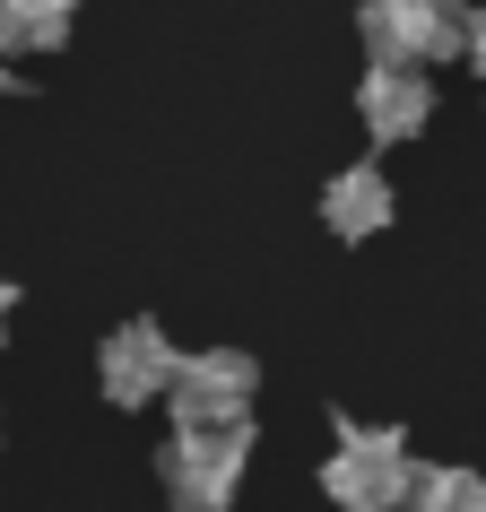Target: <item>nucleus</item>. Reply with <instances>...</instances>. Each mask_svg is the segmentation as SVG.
<instances>
[{
  "instance_id": "f8f14e48",
  "label": "nucleus",
  "mask_w": 486,
  "mask_h": 512,
  "mask_svg": "<svg viewBox=\"0 0 486 512\" xmlns=\"http://www.w3.org/2000/svg\"><path fill=\"white\" fill-rule=\"evenodd\" d=\"M0 87H9V61H0Z\"/></svg>"
},
{
  "instance_id": "20e7f679",
  "label": "nucleus",
  "mask_w": 486,
  "mask_h": 512,
  "mask_svg": "<svg viewBox=\"0 0 486 512\" xmlns=\"http://www.w3.org/2000/svg\"><path fill=\"white\" fill-rule=\"evenodd\" d=\"M365 44H374V70H426V61L460 53V27H469V0H365Z\"/></svg>"
},
{
  "instance_id": "7ed1b4c3",
  "label": "nucleus",
  "mask_w": 486,
  "mask_h": 512,
  "mask_svg": "<svg viewBox=\"0 0 486 512\" xmlns=\"http://www.w3.org/2000/svg\"><path fill=\"white\" fill-rule=\"evenodd\" d=\"M243 460H252V426H200L157 452V478L183 512H226L243 486Z\"/></svg>"
},
{
  "instance_id": "6e6552de",
  "label": "nucleus",
  "mask_w": 486,
  "mask_h": 512,
  "mask_svg": "<svg viewBox=\"0 0 486 512\" xmlns=\"http://www.w3.org/2000/svg\"><path fill=\"white\" fill-rule=\"evenodd\" d=\"M79 18V0H0V53L18 44V53H53L61 35Z\"/></svg>"
},
{
  "instance_id": "1a4fd4ad",
  "label": "nucleus",
  "mask_w": 486,
  "mask_h": 512,
  "mask_svg": "<svg viewBox=\"0 0 486 512\" xmlns=\"http://www.w3.org/2000/svg\"><path fill=\"white\" fill-rule=\"evenodd\" d=\"M408 512H486V478L460 469V460H434V469H417V486H408Z\"/></svg>"
},
{
  "instance_id": "423d86ee",
  "label": "nucleus",
  "mask_w": 486,
  "mask_h": 512,
  "mask_svg": "<svg viewBox=\"0 0 486 512\" xmlns=\"http://www.w3.org/2000/svg\"><path fill=\"white\" fill-rule=\"evenodd\" d=\"M356 113H365V131H374V139H417V131H426V113H434V79H426V70H365Z\"/></svg>"
},
{
  "instance_id": "0eeeda50",
  "label": "nucleus",
  "mask_w": 486,
  "mask_h": 512,
  "mask_svg": "<svg viewBox=\"0 0 486 512\" xmlns=\"http://www.w3.org/2000/svg\"><path fill=\"white\" fill-rule=\"evenodd\" d=\"M322 226L339 243H365L391 226V174L382 165H348V174H330L322 183Z\"/></svg>"
},
{
  "instance_id": "9d476101",
  "label": "nucleus",
  "mask_w": 486,
  "mask_h": 512,
  "mask_svg": "<svg viewBox=\"0 0 486 512\" xmlns=\"http://www.w3.org/2000/svg\"><path fill=\"white\" fill-rule=\"evenodd\" d=\"M460 53L486 70V9H469V27H460Z\"/></svg>"
},
{
  "instance_id": "f257e3e1",
  "label": "nucleus",
  "mask_w": 486,
  "mask_h": 512,
  "mask_svg": "<svg viewBox=\"0 0 486 512\" xmlns=\"http://www.w3.org/2000/svg\"><path fill=\"white\" fill-rule=\"evenodd\" d=\"M417 469L426 460L408 452L400 426H356V417H339V443H330L322 460V486L339 512H400L408 486H417Z\"/></svg>"
},
{
  "instance_id": "f03ea898",
  "label": "nucleus",
  "mask_w": 486,
  "mask_h": 512,
  "mask_svg": "<svg viewBox=\"0 0 486 512\" xmlns=\"http://www.w3.org/2000/svg\"><path fill=\"white\" fill-rule=\"evenodd\" d=\"M252 391H261V365H252L243 348H191V356H174L165 417H174V434H200V426H252Z\"/></svg>"
},
{
  "instance_id": "39448f33",
  "label": "nucleus",
  "mask_w": 486,
  "mask_h": 512,
  "mask_svg": "<svg viewBox=\"0 0 486 512\" xmlns=\"http://www.w3.org/2000/svg\"><path fill=\"white\" fill-rule=\"evenodd\" d=\"M96 382H105V400H122V408L165 400V382H174V339H165L157 322H122L105 339V356H96Z\"/></svg>"
},
{
  "instance_id": "9b49d317",
  "label": "nucleus",
  "mask_w": 486,
  "mask_h": 512,
  "mask_svg": "<svg viewBox=\"0 0 486 512\" xmlns=\"http://www.w3.org/2000/svg\"><path fill=\"white\" fill-rule=\"evenodd\" d=\"M0 322H9V278H0Z\"/></svg>"
}]
</instances>
